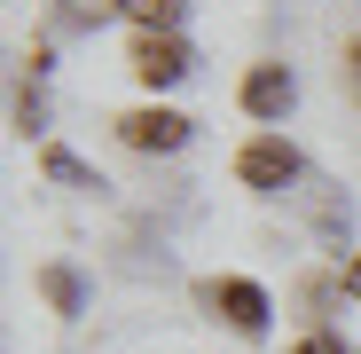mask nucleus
Listing matches in <instances>:
<instances>
[{"label": "nucleus", "mask_w": 361, "mask_h": 354, "mask_svg": "<svg viewBox=\"0 0 361 354\" xmlns=\"http://www.w3.org/2000/svg\"><path fill=\"white\" fill-rule=\"evenodd\" d=\"M189 134H197L189 118H180V110H157V102L118 118V142H126V150H157V158H165V150H189Z\"/></svg>", "instance_id": "obj_1"}, {"label": "nucleus", "mask_w": 361, "mask_h": 354, "mask_svg": "<svg viewBox=\"0 0 361 354\" xmlns=\"http://www.w3.org/2000/svg\"><path fill=\"white\" fill-rule=\"evenodd\" d=\"M126 64H134V79H142V87H173V79H189V47H180L173 32H142Z\"/></svg>", "instance_id": "obj_2"}, {"label": "nucleus", "mask_w": 361, "mask_h": 354, "mask_svg": "<svg viewBox=\"0 0 361 354\" xmlns=\"http://www.w3.org/2000/svg\"><path fill=\"white\" fill-rule=\"evenodd\" d=\"M235 173H244L252 189H283V182H298V150H290V142H275V134H259V142H244Z\"/></svg>", "instance_id": "obj_3"}, {"label": "nucleus", "mask_w": 361, "mask_h": 354, "mask_svg": "<svg viewBox=\"0 0 361 354\" xmlns=\"http://www.w3.org/2000/svg\"><path fill=\"white\" fill-rule=\"evenodd\" d=\"M204 300L235 323V331H244V338H259L267 331V291L259 283H244V276H228V283H204Z\"/></svg>", "instance_id": "obj_4"}, {"label": "nucleus", "mask_w": 361, "mask_h": 354, "mask_svg": "<svg viewBox=\"0 0 361 354\" xmlns=\"http://www.w3.org/2000/svg\"><path fill=\"white\" fill-rule=\"evenodd\" d=\"M298 102V79L283 71V64H259V71H244V110L252 118H283Z\"/></svg>", "instance_id": "obj_5"}, {"label": "nucleus", "mask_w": 361, "mask_h": 354, "mask_svg": "<svg viewBox=\"0 0 361 354\" xmlns=\"http://www.w3.org/2000/svg\"><path fill=\"white\" fill-rule=\"evenodd\" d=\"M126 16H134L142 32H173V24H180V0H126Z\"/></svg>", "instance_id": "obj_6"}, {"label": "nucleus", "mask_w": 361, "mask_h": 354, "mask_svg": "<svg viewBox=\"0 0 361 354\" xmlns=\"http://www.w3.org/2000/svg\"><path fill=\"white\" fill-rule=\"evenodd\" d=\"M47 300L63 307V315H79V276L71 268H47Z\"/></svg>", "instance_id": "obj_7"}, {"label": "nucleus", "mask_w": 361, "mask_h": 354, "mask_svg": "<svg viewBox=\"0 0 361 354\" xmlns=\"http://www.w3.org/2000/svg\"><path fill=\"white\" fill-rule=\"evenodd\" d=\"M47 173H55V182H79V189H102V182H94V173H87L79 158H63V150H47Z\"/></svg>", "instance_id": "obj_8"}, {"label": "nucleus", "mask_w": 361, "mask_h": 354, "mask_svg": "<svg viewBox=\"0 0 361 354\" xmlns=\"http://www.w3.org/2000/svg\"><path fill=\"white\" fill-rule=\"evenodd\" d=\"M118 8H126V0H63L71 24H102V16H118Z\"/></svg>", "instance_id": "obj_9"}, {"label": "nucleus", "mask_w": 361, "mask_h": 354, "mask_svg": "<svg viewBox=\"0 0 361 354\" xmlns=\"http://www.w3.org/2000/svg\"><path fill=\"white\" fill-rule=\"evenodd\" d=\"M290 354H345V338H330V331H307V338H298Z\"/></svg>", "instance_id": "obj_10"}, {"label": "nucleus", "mask_w": 361, "mask_h": 354, "mask_svg": "<svg viewBox=\"0 0 361 354\" xmlns=\"http://www.w3.org/2000/svg\"><path fill=\"white\" fill-rule=\"evenodd\" d=\"M345 71H353V95H361V40L345 47Z\"/></svg>", "instance_id": "obj_11"}, {"label": "nucleus", "mask_w": 361, "mask_h": 354, "mask_svg": "<svg viewBox=\"0 0 361 354\" xmlns=\"http://www.w3.org/2000/svg\"><path fill=\"white\" fill-rule=\"evenodd\" d=\"M345 291H353V300H361V252H353V268H345Z\"/></svg>", "instance_id": "obj_12"}]
</instances>
